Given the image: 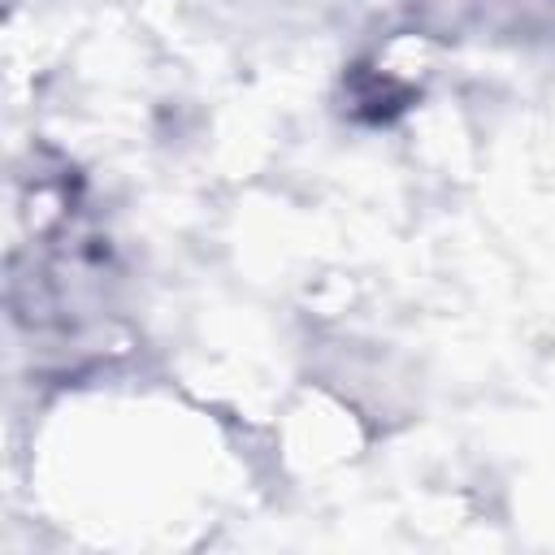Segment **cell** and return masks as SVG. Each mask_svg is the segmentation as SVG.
I'll return each instance as SVG.
<instances>
[{"instance_id": "6da1fadb", "label": "cell", "mask_w": 555, "mask_h": 555, "mask_svg": "<svg viewBox=\"0 0 555 555\" xmlns=\"http://www.w3.org/2000/svg\"><path fill=\"white\" fill-rule=\"evenodd\" d=\"M22 243L9 256L13 321L52 347L82 343L108 308V243L82 212L78 178L65 160H35L17 178Z\"/></svg>"}, {"instance_id": "7a4b0ae2", "label": "cell", "mask_w": 555, "mask_h": 555, "mask_svg": "<svg viewBox=\"0 0 555 555\" xmlns=\"http://www.w3.org/2000/svg\"><path fill=\"white\" fill-rule=\"evenodd\" d=\"M481 9H490V17L507 30H529L555 17V0H481Z\"/></svg>"}]
</instances>
